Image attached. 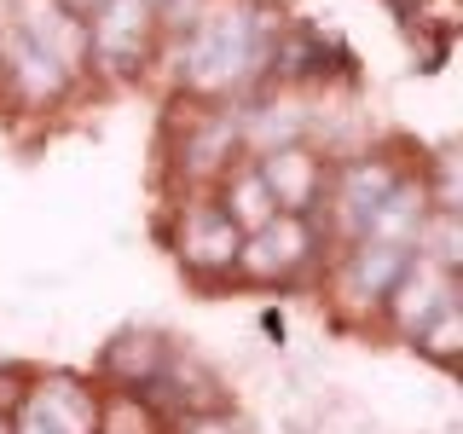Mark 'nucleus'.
I'll list each match as a JSON object with an SVG mask.
<instances>
[{"instance_id": "1", "label": "nucleus", "mask_w": 463, "mask_h": 434, "mask_svg": "<svg viewBox=\"0 0 463 434\" xmlns=\"http://www.w3.org/2000/svg\"><path fill=\"white\" fill-rule=\"evenodd\" d=\"M272 47H279V29L267 24V12L221 0L214 12L192 18V35L180 47V81L192 93H232L272 64Z\"/></svg>"}, {"instance_id": "2", "label": "nucleus", "mask_w": 463, "mask_h": 434, "mask_svg": "<svg viewBox=\"0 0 463 434\" xmlns=\"http://www.w3.org/2000/svg\"><path fill=\"white\" fill-rule=\"evenodd\" d=\"M156 12L145 0H99L87 12V58L110 76H134L156 41Z\"/></svg>"}, {"instance_id": "3", "label": "nucleus", "mask_w": 463, "mask_h": 434, "mask_svg": "<svg viewBox=\"0 0 463 434\" xmlns=\"http://www.w3.org/2000/svg\"><path fill=\"white\" fill-rule=\"evenodd\" d=\"M313 255H318L313 214H272L267 226L243 231L238 267L232 272H243V278H255V284H279V278H296Z\"/></svg>"}, {"instance_id": "4", "label": "nucleus", "mask_w": 463, "mask_h": 434, "mask_svg": "<svg viewBox=\"0 0 463 434\" xmlns=\"http://www.w3.org/2000/svg\"><path fill=\"white\" fill-rule=\"evenodd\" d=\"M400 185V168L388 163V156H354V163H342L336 174H325V197L330 203V226L342 231L347 243L365 238L371 214L383 209V197Z\"/></svg>"}, {"instance_id": "5", "label": "nucleus", "mask_w": 463, "mask_h": 434, "mask_svg": "<svg viewBox=\"0 0 463 434\" xmlns=\"http://www.w3.org/2000/svg\"><path fill=\"white\" fill-rule=\"evenodd\" d=\"M452 301H458V272H446V267H434V260L411 255V267H405L400 284L383 296V307H388V318H394L400 336H417V330H423L434 313H446Z\"/></svg>"}, {"instance_id": "6", "label": "nucleus", "mask_w": 463, "mask_h": 434, "mask_svg": "<svg viewBox=\"0 0 463 434\" xmlns=\"http://www.w3.org/2000/svg\"><path fill=\"white\" fill-rule=\"evenodd\" d=\"M255 174H260V185H267V197H272L279 214H313L318 197H325V174L330 168L318 163L307 145H284V151L255 156Z\"/></svg>"}, {"instance_id": "7", "label": "nucleus", "mask_w": 463, "mask_h": 434, "mask_svg": "<svg viewBox=\"0 0 463 434\" xmlns=\"http://www.w3.org/2000/svg\"><path fill=\"white\" fill-rule=\"evenodd\" d=\"M238 243L243 231L226 221L221 203H192L180 221V260L192 272H232L238 267Z\"/></svg>"}, {"instance_id": "8", "label": "nucleus", "mask_w": 463, "mask_h": 434, "mask_svg": "<svg viewBox=\"0 0 463 434\" xmlns=\"http://www.w3.org/2000/svg\"><path fill=\"white\" fill-rule=\"evenodd\" d=\"M411 267V250H394V243H376V238H359L347 243V260H342V289H354L359 301L383 307V296L400 284V272Z\"/></svg>"}, {"instance_id": "9", "label": "nucleus", "mask_w": 463, "mask_h": 434, "mask_svg": "<svg viewBox=\"0 0 463 434\" xmlns=\"http://www.w3.org/2000/svg\"><path fill=\"white\" fill-rule=\"evenodd\" d=\"M163 359H168L163 336H151V330H128V336H116V342H110L105 371L128 388V394H145V388H151V376L163 371Z\"/></svg>"}, {"instance_id": "10", "label": "nucleus", "mask_w": 463, "mask_h": 434, "mask_svg": "<svg viewBox=\"0 0 463 434\" xmlns=\"http://www.w3.org/2000/svg\"><path fill=\"white\" fill-rule=\"evenodd\" d=\"M221 209H226V221L238 231H255V226H267L272 214H279L272 197H267V185H260V174H255V163L221 174Z\"/></svg>"}, {"instance_id": "11", "label": "nucleus", "mask_w": 463, "mask_h": 434, "mask_svg": "<svg viewBox=\"0 0 463 434\" xmlns=\"http://www.w3.org/2000/svg\"><path fill=\"white\" fill-rule=\"evenodd\" d=\"M458 325H463V313H458V301H452V307H446V313H434L429 318V325L423 330H417V347H423V354H434V359H452L458 354Z\"/></svg>"}, {"instance_id": "12", "label": "nucleus", "mask_w": 463, "mask_h": 434, "mask_svg": "<svg viewBox=\"0 0 463 434\" xmlns=\"http://www.w3.org/2000/svg\"><path fill=\"white\" fill-rule=\"evenodd\" d=\"M12 434H70V429L52 423V417L35 411V405H18V423H12Z\"/></svg>"}, {"instance_id": "13", "label": "nucleus", "mask_w": 463, "mask_h": 434, "mask_svg": "<svg viewBox=\"0 0 463 434\" xmlns=\"http://www.w3.org/2000/svg\"><path fill=\"white\" fill-rule=\"evenodd\" d=\"M0 434H12V417L6 411H0Z\"/></svg>"}]
</instances>
